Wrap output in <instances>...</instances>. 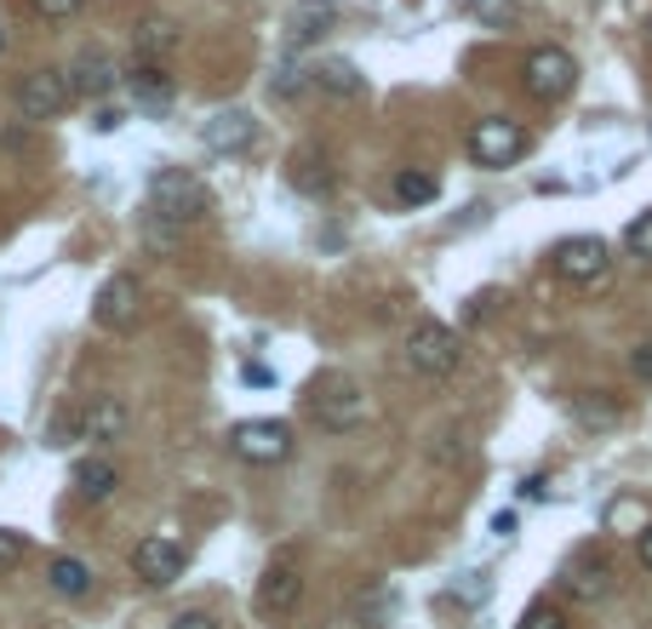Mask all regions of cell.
I'll use <instances>...</instances> for the list:
<instances>
[{"mask_svg": "<svg viewBox=\"0 0 652 629\" xmlns=\"http://www.w3.org/2000/svg\"><path fill=\"white\" fill-rule=\"evenodd\" d=\"M149 207H155L161 223H200L212 212V189L184 166H161L155 178H149Z\"/></svg>", "mask_w": 652, "mask_h": 629, "instance_id": "obj_1", "label": "cell"}, {"mask_svg": "<svg viewBox=\"0 0 652 629\" xmlns=\"http://www.w3.org/2000/svg\"><path fill=\"white\" fill-rule=\"evenodd\" d=\"M613 584H618V567L601 544H579L561 567V590L579 601V607H601V601L613 595Z\"/></svg>", "mask_w": 652, "mask_h": 629, "instance_id": "obj_2", "label": "cell"}, {"mask_svg": "<svg viewBox=\"0 0 652 629\" xmlns=\"http://www.w3.org/2000/svg\"><path fill=\"white\" fill-rule=\"evenodd\" d=\"M458 361H464V343L446 321H418L407 333V366L418 377H453Z\"/></svg>", "mask_w": 652, "mask_h": 629, "instance_id": "obj_3", "label": "cell"}, {"mask_svg": "<svg viewBox=\"0 0 652 629\" xmlns=\"http://www.w3.org/2000/svg\"><path fill=\"white\" fill-rule=\"evenodd\" d=\"M572 81H579V63H572L561 46H533L521 63V86L538 97V104H561L572 97Z\"/></svg>", "mask_w": 652, "mask_h": 629, "instance_id": "obj_4", "label": "cell"}, {"mask_svg": "<svg viewBox=\"0 0 652 629\" xmlns=\"http://www.w3.org/2000/svg\"><path fill=\"white\" fill-rule=\"evenodd\" d=\"M310 418L321 423V430H333V435L356 430V423L366 418L361 384H349V377H321V384L310 389Z\"/></svg>", "mask_w": 652, "mask_h": 629, "instance_id": "obj_5", "label": "cell"}, {"mask_svg": "<svg viewBox=\"0 0 652 629\" xmlns=\"http://www.w3.org/2000/svg\"><path fill=\"white\" fill-rule=\"evenodd\" d=\"M138 315H143V281L127 269L109 275L92 298V321L104 326V333H127V326H138Z\"/></svg>", "mask_w": 652, "mask_h": 629, "instance_id": "obj_6", "label": "cell"}, {"mask_svg": "<svg viewBox=\"0 0 652 629\" xmlns=\"http://www.w3.org/2000/svg\"><path fill=\"white\" fill-rule=\"evenodd\" d=\"M258 613L264 618H292L298 601H304V578H298V561L292 556H275L264 572H258Z\"/></svg>", "mask_w": 652, "mask_h": 629, "instance_id": "obj_7", "label": "cell"}, {"mask_svg": "<svg viewBox=\"0 0 652 629\" xmlns=\"http://www.w3.org/2000/svg\"><path fill=\"white\" fill-rule=\"evenodd\" d=\"M521 149H526V132H521L515 120H504V115L475 120V132H469V155H475V166H515V161H521Z\"/></svg>", "mask_w": 652, "mask_h": 629, "instance_id": "obj_8", "label": "cell"}, {"mask_svg": "<svg viewBox=\"0 0 652 629\" xmlns=\"http://www.w3.org/2000/svg\"><path fill=\"white\" fill-rule=\"evenodd\" d=\"M235 458L246 464H287L292 458V430L281 418H253V423H235Z\"/></svg>", "mask_w": 652, "mask_h": 629, "instance_id": "obj_9", "label": "cell"}, {"mask_svg": "<svg viewBox=\"0 0 652 629\" xmlns=\"http://www.w3.org/2000/svg\"><path fill=\"white\" fill-rule=\"evenodd\" d=\"M556 269L572 287H595V281H607V269H613V246L601 235H572L556 246Z\"/></svg>", "mask_w": 652, "mask_h": 629, "instance_id": "obj_10", "label": "cell"}, {"mask_svg": "<svg viewBox=\"0 0 652 629\" xmlns=\"http://www.w3.org/2000/svg\"><path fill=\"white\" fill-rule=\"evenodd\" d=\"M184 567H189V549H184L178 538H166V533L143 538V544L132 549V572L143 578V584H155V590L178 584V578H184Z\"/></svg>", "mask_w": 652, "mask_h": 629, "instance_id": "obj_11", "label": "cell"}, {"mask_svg": "<svg viewBox=\"0 0 652 629\" xmlns=\"http://www.w3.org/2000/svg\"><path fill=\"white\" fill-rule=\"evenodd\" d=\"M69 81H63V69H35V74H23V86H18V109L23 120H53L69 109Z\"/></svg>", "mask_w": 652, "mask_h": 629, "instance_id": "obj_12", "label": "cell"}, {"mask_svg": "<svg viewBox=\"0 0 652 629\" xmlns=\"http://www.w3.org/2000/svg\"><path fill=\"white\" fill-rule=\"evenodd\" d=\"M120 430H127V407H120L115 395H97L92 407H81L69 418V435H81V441H115Z\"/></svg>", "mask_w": 652, "mask_h": 629, "instance_id": "obj_13", "label": "cell"}, {"mask_svg": "<svg viewBox=\"0 0 652 629\" xmlns=\"http://www.w3.org/2000/svg\"><path fill=\"white\" fill-rule=\"evenodd\" d=\"M333 30H338V7H333V0H298L292 18H287V40L292 46H321Z\"/></svg>", "mask_w": 652, "mask_h": 629, "instance_id": "obj_14", "label": "cell"}, {"mask_svg": "<svg viewBox=\"0 0 652 629\" xmlns=\"http://www.w3.org/2000/svg\"><path fill=\"white\" fill-rule=\"evenodd\" d=\"M287 184H292L298 195H333L338 172H333V161H326L321 149H292V161H287Z\"/></svg>", "mask_w": 652, "mask_h": 629, "instance_id": "obj_15", "label": "cell"}, {"mask_svg": "<svg viewBox=\"0 0 652 629\" xmlns=\"http://www.w3.org/2000/svg\"><path fill=\"white\" fill-rule=\"evenodd\" d=\"M572 423L579 430H618L624 423V400L618 395H607V389H584V395H572Z\"/></svg>", "mask_w": 652, "mask_h": 629, "instance_id": "obj_16", "label": "cell"}, {"mask_svg": "<svg viewBox=\"0 0 652 629\" xmlns=\"http://www.w3.org/2000/svg\"><path fill=\"white\" fill-rule=\"evenodd\" d=\"M200 138H207V149H218V155H230V149H246L258 138V120L246 109H223V115L207 120V132H200Z\"/></svg>", "mask_w": 652, "mask_h": 629, "instance_id": "obj_17", "label": "cell"}, {"mask_svg": "<svg viewBox=\"0 0 652 629\" xmlns=\"http://www.w3.org/2000/svg\"><path fill=\"white\" fill-rule=\"evenodd\" d=\"M63 81H69L74 97H104V92L115 86V58H109V53H81Z\"/></svg>", "mask_w": 652, "mask_h": 629, "instance_id": "obj_18", "label": "cell"}, {"mask_svg": "<svg viewBox=\"0 0 652 629\" xmlns=\"http://www.w3.org/2000/svg\"><path fill=\"white\" fill-rule=\"evenodd\" d=\"M127 92L138 97L143 109H172V74H166V63H132V74H127Z\"/></svg>", "mask_w": 652, "mask_h": 629, "instance_id": "obj_19", "label": "cell"}, {"mask_svg": "<svg viewBox=\"0 0 652 629\" xmlns=\"http://www.w3.org/2000/svg\"><path fill=\"white\" fill-rule=\"evenodd\" d=\"M115 481H120V475H115L109 458H81V464H74V492H81L86 503H104L115 492Z\"/></svg>", "mask_w": 652, "mask_h": 629, "instance_id": "obj_20", "label": "cell"}, {"mask_svg": "<svg viewBox=\"0 0 652 629\" xmlns=\"http://www.w3.org/2000/svg\"><path fill=\"white\" fill-rule=\"evenodd\" d=\"M389 613H395V590L389 584H372V590H361L356 601H349V624L356 629H379Z\"/></svg>", "mask_w": 652, "mask_h": 629, "instance_id": "obj_21", "label": "cell"}, {"mask_svg": "<svg viewBox=\"0 0 652 629\" xmlns=\"http://www.w3.org/2000/svg\"><path fill=\"white\" fill-rule=\"evenodd\" d=\"M46 584H53L58 595H69V601H81V595H92V567L74 561V556H58L53 567H46Z\"/></svg>", "mask_w": 652, "mask_h": 629, "instance_id": "obj_22", "label": "cell"}, {"mask_svg": "<svg viewBox=\"0 0 652 629\" xmlns=\"http://www.w3.org/2000/svg\"><path fill=\"white\" fill-rule=\"evenodd\" d=\"M310 81L321 86V92H333V97H361V74H356V63H338V58H326Z\"/></svg>", "mask_w": 652, "mask_h": 629, "instance_id": "obj_23", "label": "cell"}, {"mask_svg": "<svg viewBox=\"0 0 652 629\" xmlns=\"http://www.w3.org/2000/svg\"><path fill=\"white\" fill-rule=\"evenodd\" d=\"M492 595V572L481 567V572H458L453 584H446V601L453 607H481V601Z\"/></svg>", "mask_w": 652, "mask_h": 629, "instance_id": "obj_24", "label": "cell"}, {"mask_svg": "<svg viewBox=\"0 0 652 629\" xmlns=\"http://www.w3.org/2000/svg\"><path fill=\"white\" fill-rule=\"evenodd\" d=\"M395 195L407 200V207H423V200H435V172H418V166H407L395 178Z\"/></svg>", "mask_w": 652, "mask_h": 629, "instance_id": "obj_25", "label": "cell"}, {"mask_svg": "<svg viewBox=\"0 0 652 629\" xmlns=\"http://www.w3.org/2000/svg\"><path fill=\"white\" fill-rule=\"evenodd\" d=\"M469 12L487 23V30H510L521 18V0H469Z\"/></svg>", "mask_w": 652, "mask_h": 629, "instance_id": "obj_26", "label": "cell"}, {"mask_svg": "<svg viewBox=\"0 0 652 629\" xmlns=\"http://www.w3.org/2000/svg\"><path fill=\"white\" fill-rule=\"evenodd\" d=\"M172 46H178V30H172V23H143V30H138L143 63H155V53H172Z\"/></svg>", "mask_w": 652, "mask_h": 629, "instance_id": "obj_27", "label": "cell"}, {"mask_svg": "<svg viewBox=\"0 0 652 629\" xmlns=\"http://www.w3.org/2000/svg\"><path fill=\"white\" fill-rule=\"evenodd\" d=\"M624 246H630L636 258H652V207L630 223V230H624Z\"/></svg>", "mask_w": 652, "mask_h": 629, "instance_id": "obj_28", "label": "cell"}, {"mask_svg": "<svg viewBox=\"0 0 652 629\" xmlns=\"http://www.w3.org/2000/svg\"><path fill=\"white\" fill-rule=\"evenodd\" d=\"M521 629H567V613H561V607H549V601H538V607H526Z\"/></svg>", "mask_w": 652, "mask_h": 629, "instance_id": "obj_29", "label": "cell"}, {"mask_svg": "<svg viewBox=\"0 0 652 629\" xmlns=\"http://www.w3.org/2000/svg\"><path fill=\"white\" fill-rule=\"evenodd\" d=\"M23 549H30V544H23V533H12V526H0V572H7V567H18V561H23Z\"/></svg>", "mask_w": 652, "mask_h": 629, "instance_id": "obj_30", "label": "cell"}, {"mask_svg": "<svg viewBox=\"0 0 652 629\" xmlns=\"http://www.w3.org/2000/svg\"><path fill=\"white\" fill-rule=\"evenodd\" d=\"M30 7L40 12V18H53V23H63V18H74L86 7V0H30Z\"/></svg>", "mask_w": 652, "mask_h": 629, "instance_id": "obj_31", "label": "cell"}, {"mask_svg": "<svg viewBox=\"0 0 652 629\" xmlns=\"http://www.w3.org/2000/svg\"><path fill=\"white\" fill-rule=\"evenodd\" d=\"M618 521H624V526H647L652 515L641 510V503H613V510H607V526H618Z\"/></svg>", "mask_w": 652, "mask_h": 629, "instance_id": "obj_32", "label": "cell"}, {"mask_svg": "<svg viewBox=\"0 0 652 629\" xmlns=\"http://www.w3.org/2000/svg\"><path fill=\"white\" fill-rule=\"evenodd\" d=\"M430 458H435V464H458V458H464V435H458V430L441 435V446H430Z\"/></svg>", "mask_w": 652, "mask_h": 629, "instance_id": "obj_33", "label": "cell"}, {"mask_svg": "<svg viewBox=\"0 0 652 629\" xmlns=\"http://www.w3.org/2000/svg\"><path fill=\"white\" fill-rule=\"evenodd\" d=\"M630 372L641 377V384H652V338H641V343L630 349Z\"/></svg>", "mask_w": 652, "mask_h": 629, "instance_id": "obj_34", "label": "cell"}, {"mask_svg": "<svg viewBox=\"0 0 652 629\" xmlns=\"http://www.w3.org/2000/svg\"><path fill=\"white\" fill-rule=\"evenodd\" d=\"M172 629H218V618L212 613H178V618H172Z\"/></svg>", "mask_w": 652, "mask_h": 629, "instance_id": "obj_35", "label": "cell"}, {"mask_svg": "<svg viewBox=\"0 0 652 629\" xmlns=\"http://www.w3.org/2000/svg\"><path fill=\"white\" fill-rule=\"evenodd\" d=\"M636 561H641V567L652 572V521H647L641 533H636Z\"/></svg>", "mask_w": 652, "mask_h": 629, "instance_id": "obj_36", "label": "cell"}, {"mask_svg": "<svg viewBox=\"0 0 652 629\" xmlns=\"http://www.w3.org/2000/svg\"><path fill=\"white\" fill-rule=\"evenodd\" d=\"M120 120H127V115H120V109H97V132H115V126Z\"/></svg>", "mask_w": 652, "mask_h": 629, "instance_id": "obj_37", "label": "cell"}, {"mask_svg": "<svg viewBox=\"0 0 652 629\" xmlns=\"http://www.w3.org/2000/svg\"><path fill=\"white\" fill-rule=\"evenodd\" d=\"M0 46H7V35H0Z\"/></svg>", "mask_w": 652, "mask_h": 629, "instance_id": "obj_38", "label": "cell"}]
</instances>
